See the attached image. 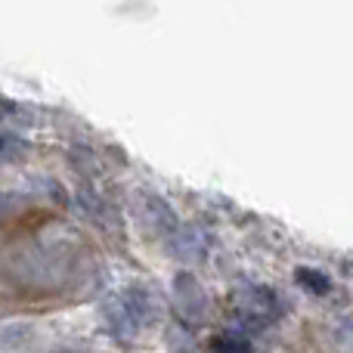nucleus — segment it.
Returning <instances> with one entry per match:
<instances>
[{
  "instance_id": "obj_4",
  "label": "nucleus",
  "mask_w": 353,
  "mask_h": 353,
  "mask_svg": "<svg viewBox=\"0 0 353 353\" xmlns=\"http://www.w3.org/2000/svg\"><path fill=\"white\" fill-rule=\"evenodd\" d=\"M298 282L301 285H307V288H313L316 294H323V292H329L332 288L329 276H323L319 270H298Z\"/></svg>"
},
{
  "instance_id": "obj_5",
  "label": "nucleus",
  "mask_w": 353,
  "mask_h": 353,
  "mask_svg": "<svg viewBox=\"0 0 353 353\" xmlns=\"http://www.w3.org/2000/svg\"><path fill=\"white\" fill-rule=\"evenodd\" d=\"M214 350H217V353H248V347H245V344L226 341V338H217V341H214Z\"/></svg>"
},
{
  "instance_id": "obj_1",
  "label": "nucleus",
  "mask_w": 353,
  "mask_h": 353,
  "mask_svg": "<svg viewBox=\"0 0 353 353\" xmlns=\"http://www.w3.org/2000/svg\"><path fill=\"white\" fill-rule=\"evenodd\" d=\"M155 313H159V307L152 304V298H149L143 288H130V292H121L112 298L109 304V319H112V329L118 332H140V329H149V325L155 323Z\"/></svg>"
},
{
  "instance_id": "obj_2",
  "label": "nucleus",
  "mask_w": 353,
  "mask_h": 353,
  "mask_svg": "<svg viewBox=\"0 0 353 353\" xmlns=\"http://www.w3.org/2000/svg\"><path fill=\"white\" fill-rule=\"evenodd\" d=\"M171 248H174V257L180 261H201L208 254V232L195 223H186V226H176L174 236H171Z\"/></svg>"
},
{
  "instance_id": "obj_6",
  "label": "nucleus",
  "mask_w": 353,
  "mask_h": 353,
  "mask_svg": "<svg viewBox=\"0 0 353 353\" xmlns=\"http://www.w3.org/2000/svg\"><path fill=\"white\" fill-rule=\"evenodd\" d=\"M12 140H10V137H3V134H0V165H3V161H10V155H12Z\"/></svg>"
},
{
  "instance_id": "obj_3",
  "label": "nucleus",
  "mask_w": 353,
  "mask_h": 353,
  "mask_svg": "<svg viewBox=\"0 0 353 353\" xmlns=\"http://www.w3.org/2000/svg\"><path fill=\"white\" fill-rule=\"evenodd\" d=\"M143 220H146L155 232H174L176 230V220H174L171 208H168L161 199H152V195H149L146 205H143Z\"/></svg>"
}]
</instances>
